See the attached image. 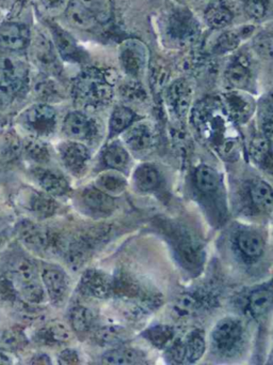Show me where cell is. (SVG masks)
Returning <instances> with one entry per match:
<instances>
[{"label": "cell", "instance_id": "1", "mask_svg": "<svg viewBox=\"0 0 273 365\" xmlns=\"http://www.w3.org/2000/svg\"><path fill=\"white\" fill-rule=\"evenodd\" d=\"M192 118L198 131L226 159L238 155L239 140L235 121L230 118L220 98H206L192 110Z\"/></svg>", "mask_w": 273, "mask_h": 365}, {"label": "cell", "instance_id": "2", "mask_svg": "<svg viewBox=\"0 0 273 365\" xmlns=\"http://www.w3.org/2000/svg\"><path fill=\"white\" fill-rule=\"evenodd\" d=\"M113 91L102 72L87 70L75 80L73 97L83 108H100L110 103Z\"/></svg>", "mask_w": 273, "mask_h": 365}, {"label": "cell", "instance_id": "3", "mask_svg": "<svg viewBox=\"0 0 273 365\" xmlns=\"http://www.w3.org/2000/svg\"><path fill=\"white\" fill-rule=\"evenodd\" d=\"M168 39L179 48L191 46L200 35V26L196 16L186 8L175 9L166 20Z\"/></svg>", "mask_w": 273, "mask_h": 365}, {"label": "cell", "instance_id": "4", "mask_svg": "<svg viewBox=\"0 0 273 365\" xmlns=\"http://www.w3.org/2000/svg\"><path fill=\"white\" fill-rule=\"evenodd\" d=\"M28 78L27 63L11 55L0 56V97L16 95L25 87Z\"/></svg>", "mask_w": 273, "mask_h": 365}, {"label": "cell", "instance_id": "5", "mask_svg": "<svg viewBox=\"0 0 273 365\" xmlns=\"http://www.w3.org/2000/svg\"><path fill=\"white\" fill-rule=\"evenodd\" d=\"M243 334V327L239 320L223 318L215 324L211 333L213 349L222 356H232L240 348Z\"/></svg>", "mask_w": 273, "mask_h": 365}, {"label": "cell", "instance_id": "6", "mask_svg": "<svg viewBox=\"0 0 273 365\" xmlns=\"http://www.w3.org/2000/svg\"><path fill=\"white\" fill-rule=\"evenodd\" d=\"M13 277L23 300L34 304L44 302L45 290L38 279V270L33 262L28 259L19 260L13 270Z\"/></svg>", "mask_w": 273, "mask_h": 365}, {"label": "cell", "instance_id": "7", "mask_svg": "<svg viewBox=\"0 0 273 365\" xmlns=\"http://www.w3.org/2000/svg\"><path fill=\"white\" fill-rule=\"evenodd\" d=\"M55 110L46 104H36L28 108L21 117L23 128L38 136H47L55 131Z\"/></svg>", "mask_w": 273, "mask_h": 365}, {"label": "cell", "instance_id": "8", "mask_svg": "<svg viewBox=\"0 0 273 365\" xmlns=\"http://www.w3.org/2000/svg\"><path fill=\"white\" fill-rule=\"evenodd\" d=\"M31 55L36 67L48 76L61 74L62 66L55 46L44 35L36 36L32 40Z\"/></svg>", "mask_w": 273, "mask_h": 365}, {"label": "cell", "instance_id": "9", "mask_svg": "<svg viewBox=\"0 0 273 365\" xmlns=\"http://www.w3.org/2000/svg\"><path fill=\"white\" fill-rule=\"evenodd\" d=\"M119 61L124 71L128 76L132 78H138L146 67L149 50L140 40H126L119 48Z\"/></svg>", "mask_w": 273, "mask_h": 365}, {"label": "cell", "instance_id": "10", "mask_svg": "<svg viewBox=\"0 0 273 365\" xmlns=\"http://www.w3.org/2000/svg\"><path fill=\"white\" fill-rule=\"evenodd\" d=\"M228 114L235 123H245L255 110V102L242 91H230L220 98Z\"/></svg>", "mask_w": 273, "mask_h": 365}, {"label": "cell", "instance_id": "11", "mask_svg": "<svg viewBox=\"0 0 273 365\" xmlns=\"http://www.w3.org/2000/svg\"><path fill=\"white\" fill-rule=\"evenodd\" d=\"M80 289L87 296L107 299L113 294V279L102 271L90 269L81 277Z\"/></svg>", "mask_w": 273, "mask_h": 365}, {"label": "cell", "instance_id": "12", "mask_svg": "<svg viewBox=\"0 0 273 365\" xmlns=\"http://www.w3.org/2000/svg\"><path fill=\"white\" fill-rule=\"evenodd\" d=\"M60 157L64 166L75 176L85 173L87 162L90 160V153L85 145L77 142H66L60 145Z\"/></svg>", "mask_w": 273, "mask_h": 365}, {"label": "cell", "instance_id": "13", "mask_svg": "<svg viewBox=\"0 0 273 365\" xmlns=\"http://www.w3.org/2000/svg\"><path fill=\"white\" fill-rule=\"evenodd\" d=\"M17 232L21 240L29 247L36 250H53L57 237L33 222L23 220L18 224Z\"/></svg>", "mask_w": 273, "mask_h": 365}, {"label": "cell", "instance_id": "14", "mask_svg": "<svg viewBox=\"0 0 273 365\" xmlns=\"http://www.w3.org/2000/svg\"><path fill=\"white\" fill-rule=\"evenodd\" d=\"M191 85L188 81L181 78L175 81L166 91V103L177 117H185L190 110L192 102Z\"/></svg>", "mask_w": 273, "mask_h": 365}, {"label": "cell", "instance_id": "15", "mask_svg": "<svg viewBox=\"0 0 273 365\" xmlns=\"http://www.w3.org/2000/svg\"><path fill=\"white\" fill-rule=\"evenodd\" d=\"M96 131L97 129L94 121L82 113H70L64 119V134L72 140H91L95 136Z\"/></svg>", "mask_w": 273, "mask_h": 365}, {"label": "cell", "instance_id": "16", "mask_svg": "<svg viewBox=\"0 0 273 365\" xmlns=\"http://www.w3.org/2000/svg\"><path fill=\"white\" fill-rule=\"evenodd\" d=\"M81 202L85 210L102 217L110 215L115 209L114 200L109 194L95 187H87L81 194Z\"/></svg>", "mask_w": 273, "mask_h": 365}, {"label": "cell", "instance_id": "17", "mask_svg": "<svg viewBox=\"0 0 273 365\" xmlns=\"http://www.w3.org/2000/svg\"><path fill=\"white\" fill-rule=\"evenodd\" d=\"M30 39L29 29L17 23L0 25V48L10 52H19L27 46Z\"/></svg>", "mask_w": 273, "mask_h": 365}, {"label": "cell", "instance_id": "18", "mask_svg": "<svg viewBox=\"0 0 273 365\" xmlns=\"http://www.w3.org/2000/svg\"><path fill=\"white\" fill-rule=\"evenodd\" d=\"M19 200L23 207L36 213L42 219L51 217L57 210V202L51 198V196L33 191V190H26L21 192Z\"/></svg>", "mask_w": 273, "mask_h": 365}, {"label": "cell", "instance_id": "19", "mask_svg": "<svg viewBox=\"0 0 273 365\" xmlns=\"http://www.w3.org/2000/svg\"><path fill=\"white\" fill-rule=\"evenodd\" d=\"M42 279L50 300L53 303L62 302L68 290V279L65 273L61 269L47 267L43 270Z\"/></svg>", "mask_w": 273, "mask_h": 365}, {"label": "cell", "instance_id": "20", "mask_svg": "<svg viewBox=\"0 0 273 365\" xmlns=\"http://www.w3.org/2000/svg\"><path fill=\"white\" fill-rule=\"evenodd\" d=\"M124 140L132 150H147L155 143V132L149 123H138L130 125L124 134Z\"/></svg>", "mask_w": 273, "mask_h": 365}, {"label": "cell", "instance_id": "21", "mask_svg": "<svg viewBox=\"0 0 273 365\" xmlns=\"http://www.w3.org/2000/svg\"><path fill=\"white\" fill-rule=\"evenodd\" d=\"M33 176L40 187L50 195L61 196L70 191L65 177L57 170L36 168Z\"/></svg>", "mask_w": 273, "mask_h": 365}, {"label": "cell", "instance_id": "22", "mask_svg": "<svg viewBox=\"0 0 273 365\" xmlns=\"http://www.w3.org/2000/svg\"><path fill=\"white\" fill-rule=\"evenodd\" d=\"M237 247L247 259L256 260L264 251V240L259 232L254 230H242L237 235Z\"/></svg>", "mask_w": 273, "mask_h": 365}, {"label": "cell", "instance_id": "23", "mask_svg": "<svg viewBox=\"0 0 273 365\" xmlns=\"http://www.w3.org/2000/svg\"><path fill=\"white\" fill-rule=\"evenodd\" d=\"M49 29L53 35V43H55L60 56L68 61H80L82 54H81L80 48H78V44L75 41L74 38L58 25L50 24Z\"/></svg>", "mask_w": 273, "mask_h": 365}, {"label": "cell", "instance_id": "24", "mask_svg": "<svg viewBox=\"0 0 273 365\" xmlns=\"http://www.w3.org/2000/svg\"><path fill=\"white\" fill-rule=\"evenodd\" d=\"M64 14L68 24L80 31H91L97 24L95 18L79 3L78 0H70Z\"/></svg>", "mask_w": 273, "mask_h": 365}, {"label": "cell", "instance_id": "25", "mask_svg": "<svg viewBox=\"0 0 273 365\" xmlns=\"http://www.w3.org/2000/svg\"><path fill=\"white\" fill-rule=\"evenodd\" d=\"M145 360L146 356L142 350L127 347L109 350L102 356V362L104 364L111 365L141 364L144 363Z\"/></svg>", "mask_w": 273, "mask_h": 365}, {"label": "cell", "instance_id": "26", "mask_svg": "<svg viewBox=\"0 0 273 365\" xmlns=\"http://www.w3.org/2000/svg\"><path fill=\"white\" fill-rule=\"evenodd\" d=\"M70 339H72V333L65 324L59 322L46 324L36 333V339L43 345H61L70 341Z\"/></svg>", "mask_w": 273, "mask_h": 365}, {"label": "cell", "instance_id": "27", "mask_svg": "<svg viewBox=\"0 0 273 365\" xmlns=\"http://www.w3.org/2000/svg\"><path fill=\"white\" fill-rule=\"evenodd\" d=\"M253 26H247L242 27L239 31H228L221 34L213 46V53L217 55H223L232 52L238 48L245 38L249 37L253 33Z\"/></svg>", "mask_w": 273, "mask_h": 365}, {"label": "cell", "instance_id": "28", "mask_svg": "<svg viewBox=\"0 0 273 365\" xmlns=\"http://www.w3.org/2000/svg\"><path fill=\"white\" fill-rule=\"evenodd\" d=\"M226 81L232 88L245 91L252 82V73L249 66L242 59H237L228 66L225 72Z\"/></svg>", "mask_w": 273, "mask_h": 365}, {"label": "cell", "instance_id": "29", "mask_svg": "<svg viewBox=\"0 0 273 365\" xmlns=\"http://www.w3.org/2000/svg\"><path fill=\"white\" fill-rule=\"evenodd\" d=\"M202 303L203 301L196 294H183L175 300L173 305V317L176 320L190 319L200 311Z\"/></svg>", "mask_w": 273, "mask_h": 365}, {"label": "cell", "instance_id": "30", "mask_svg": "<svg viewBox=\"0 0 273 365\" xmlns=\"http://www.w3.org/2000/svg\"><path fill=\"white\" fill-rule=\"evenodd\" d=\"M205 21L213 29H221L228 26L234 19L232 10L222 1L210 4L205 10Z\"/></svg>", "mask_w": 273, "mask_h": 365}, {"label": "cell", "instance_id": "31", "mask_svg": "<svg viewBox=\"0 0 273 365\" xmlns=\"http://www.w3.org/2000/svg\"><path fill=\"white\" fill-rule=\"evenodd\" d=\"M273 305V292L269 288L262 287L254 290L247 300V309L254 318L266 315Z\"/></svg>", "mask_w": 273, "mask_h": 365}, {"label": "cell", "instance_id": "32", "mask_svg": "<svg viewBox=\"0 0 273 365\" xmlns=\"http://www.w3.org/2000/svg\"><path fill=\"white\" fill-rule=\"evenodd\" d=\"M102 161L107 168L117 172H125L129 166L130 158L127 150L119 143L109 145L102 155Z\"/></svg>", "mask_w": 273, "mask_h": 365}, {"label": "cell", "instance_id": "33", "mask_svg": "<svg viewBox=\"0 0 273 365\" xmlns=\"http://www.w3.org/2000/svg\"><path fill=\"white\" fill-rule=\"evenodd\" d=\"M183 346V361L194 363L200 360L206 349L204 332L202 330H193L188 334Z\"/></svg>", "mask_w": 273, "mask_h": 365}, {"label": "cell", "instance_id": "34", "mask_svg": "<svg viewBox=\"0 0 273 365\" xmlns=\"http://www.w3.org/2000/svg\"><path fill=\"white\" fill-rule=\"evenodd\" d=\"M159 182V173L153 165L142 164L134 172V187L140 192L146 193V192L154 191V190L157 189Z\"/></svg>", "mask_w": 273, "mask_h": 365}, {"label": "cell", "instance_id": "35", "mask_svg": "<svg viewBox=\"0 0 273 365\" xmlns=\"http://www.w3.org/2000/svg\"><path fill=\"white\" fill-rule=\"evenodd\" d=\"M250 196L254 207L260 211H270L273 209V189L264 182L258 180L252 185Z\"/></svg>", "mask_w": 273, "mask_h": 365}, {"label": "cell", "instance_id": "36", "mask_svg": "<svg viewBox=\"0 0 273 365\" xmlns=\"http://www.w3.org/2000/svg\"><path fill=\"white\" fill-rule=\"evenodd\" d=\"M134 113L126 106H117L112 112L109 123V136L117 135L126 131L134 123Z\"/></svg>", "mask_w": 273, "mask_h": 365}, {"label": "cell", "instance_id": "37", "mask_svg": "<svg viewBox=\"0 0 273 365\" xmlns=\"http://www.w3.org/2000/svg\"><path fill=\"white\" fill-rule=\"evenodd\" d=\"M196 187L203 193H211L219 187L220 176L217 170L210 166L200 165L196 168L194 174Z\"/></svg>", "mask_w": 273, "mask_h": 365}, {"label": "cell", "instance_id": "38", "mask_svg": "<svg viewBox=\"0 0 273 365\" xmlns=\"http://www.w3.org/2000/svg\"><path fill=\"white\" fill-rule=\"evenodd\" d=\"M143 336L155 347L162 348L168 347L173 339H174V329L166 324H156L151 328L147 329L143 332Z\"/></svg>", "mask_w": 273, "mask_h": 365}, {"label": "cell", "instance_id": "39", "mask_svg": "<svg viewBox=\"0 0 273 365\" xmlns=\"http://www.w3.org/2000/svg\"><path fill=\"white\" fill-rule=\"evenodd\" d=\"M178 254L186 267L193 269L203 262V249L200 243L191 239H186L178 245Z\"/></svg>", "mask_w": 273, "mask_h": 365}, {"label": "cell", "instance_id": "40", "mask_svg": "<svg viewBox=\"0 0 273 365\" xmlns=\"http://www.w3.org/2000/svg\"><path fill=\"white\" fill-rule=\"evenodd\" d=\"M70 322L75 332L79 333V334H85L93 328V313L87 307L78 305V307H73L70 311Z\"/></svg>", "mask_w": 273, "mask_h": 365}, {"label": "cell", "instance_id": "41", "mask_svg": "<svg viewBox=\"0 0 273 365\" xmlns=\"http://www.w3.org/2000/svg\"><path fill=\"white\" fill-rule=\"evenodd\" d=\"M251 155L254 161L259 165H269L272 153H271L270 138L267 134H258L252 140Z\"/></svg>", "mask_w": 273, "mask_h": 365}, {"label": "cell", "instance_id": "42", "mask_svg": "<svg viewBox=\"0 0 273 365\" xmlns=\"http://www.w3.org/2000/svg\"><path fill=\"white\" fill-rule=\"evenodd\" d=\"M79 3L95 18L100 24L108 23L112 18L111 0H78Z\"/></svg>", "mask_w": 273, "mask_h": 365}, {"label": "cell", "instance_id": "43", "mask_svg": "<svg viewBox=\"0 0 273 365\" xmlns=\"http://www.w3.org/2000/svg\"><path fill=\"white\" fill-rule=\"evenodd\" d=\"M23 145L15 134L6 133L0 138V162L8 163L21 155Z\"/></svg>", "mask_w": 273, "mask_h": 365}, {"label": "cell", "instance_id": "44", "mask_svg": "<svg viewBox=\"0 0 273 365\" xmlns=\"http://www.w3.org/2000/svg\"><path fill=\"white\" fill-rule=\"evenodd\" d=\"M125 331L117 324H107L96 331L94 337L95 341L102 346H113L121 343L125 339Z\"/></svg>", "mask_w": 273, "mask_h": 365}, {"label": "cell", "instance_id": "45", "mask_svg": "<svg viewBox=\"0 0 273 365\" xmlns=\"http://www.w3.org/2000/svg\"><path fill=\"white\" fill-rule=\"evenodd\" d=\"M96 185H97V189L110 195V194L122 193L125 190L126 180L117 173H105L98 177Z\"/></svg>", "mask_w": 273, "mask_h": 365}, {"label": "cell", "instance_id": "46", "mask_svg": "<svg viewBox=\"0 0 273 365\" xmlns=\"http://www.w3.org/2000/svg\"><path fill=\"white\" fill-rule=\"evenodd\" d=\"M27 345V337L23 329L18 327L4 331L0 339V347L6 350H18Z\"/></svg>", "mask_w": 273, "mask_h": 365}, {"label": "cell", "instance_id": "47", "mask_svg": "<svg viewBox=\"0 0 273 365\" xmlns=\"http://www.w3.org/2000/svg\"><path fill=\"white\" fill-rule=\"evenodd\" d=\"M26 153L30 159L38 163H47L50 159L48 148L44 143L38 140H28L23 146Z\"/></svg>", "mask_w": 273, "mask_h": 365}, {"label": "cell", "instance_id": "48", "mask_svg": "<svg viewBox=\"0 0 273 365\" xmlns=\"http://www.w3.org/2000/svg\"><path fill=\"white\" fill-rule=\"evenodd\" d=\"M258 116L267 131L273 130V91L264 96L258 104Z\"/></svg>", "mask_w": 273, "mask_h": 365}, {"label": "cell", "instance_id": "49", "mask_svg": "<svg viewBox=\"0 0 273 365\" xmlns=\"http://www.w3.org/2000/svg\"><path fill=\"white\" fill-rule=\"evenodd\" d=\"M254 48L260 56L273 59V31L259 34L254 40Z\"/></svg>", "mask_w": 273, "mask_h": 365}, {"label": "cell", "instance_id": "50", "mask_svg": "<svg viewBox=\"0 0 273 365\" xmlns=\"http://www.w3.org/2000/svg\"><path fill=\"white\" fill-rule=\"evenodd\" d=\"M36 3L45 14L57 16L66 11L70 0H36Z\"/></svg>", "mask_w": 273, "mask_h": 365}, {"label": "cell", "instance_id": "51", "mask_svg": "<svg viewBox=\"0 0 273 365\" xmlns=\"http://www.w3.org/2000/svg\"><path fill=\"white\" fill-rule=\"evenodd\" d=\"M34 91H36L38 98H41L42 100H45V101H51L53 98H55L58 96L55 84H53V82H50V81H48V78H42V80H38V82H36V84L34 85Z\"/></svg>", "mask_w": 273, "mask_h": 365}, {"label": "cell", "instance_id": "52", "mask_svg": "<svg viewBox=\"0 0 273 365\" xmlns=\"http://www.w3.org/2000/svg\"><path fill=\"white\" fill-rule=\"evenodd\" d=\"M243 5H245V12L250 18L259 20L266 14V0H243Z\"/></svg>", "mask_w": 273, "mask_h": 365}, {"label": "cell", "instance_id": "53", "mask_svg": "<svg viewBox=\"0 0 273 365\" xmlns=\"http://www.w3.org/2000/svg\"><path fill=\"white\" fill-rule=\"evenodd\" d=\"M59 363L63 365L77 364V363H79V356L76 350H63V351L59 354Z\"/></svg>", "mask_w": 273, "mask_h": 365}, {"label": "cell", "instance_id": "54", "mask_svg": "<svg viewBox=\"0 0 273 365\" xmlns=\"http://www.w3.org/2000/svg\"><path fill=\"white\" fill-rule=\"evenodd\" d=\"M141 93L142 89H139V87L134 86V84L127 85L123 88V96L126 99L129 100H141Z\"/></svg>", "mask_w": 273, "mask_h": 365}, {"label": "cell", "instance_id": "55", "mask_svg": "<svg viewBox=\"0 0 273 365\" xmlns=\"http://www.w3.org/2000/svg\"><path fill=\"white\" fill-rule=\"evenodd\" d=\"M32 364H50V359L44 354H36L32 358Z\"/></svg>", "mask_w": 273, "mask_h": 365}, {"label": "cell", "instance_id": "56", "mask_svg": "<svg viewBox=\"0 0 273 365\" xmlns=\"http://www.w3.org/2000/svg\"><path fill=\"white\" fill-rule=\"evenodd\" d=\"M0 364H11V358L4 351L0 349Z\"/></svg>", "mask_w": 273, "mask_h": 365}]
</instances>
